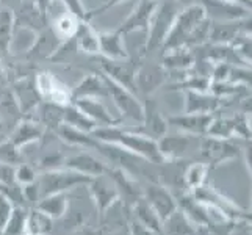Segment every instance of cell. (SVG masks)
<instances>
[{"mask_svg": "<svg viewBox=\"0 0 252 235\" xmlns=\"http://www.w3.org/2000/svg\"><path fill=\"white\" fill-rule=\"evenodd\" d=\"M82 113H85L97 127H107V126H118L119 119L111 115V111L107 108L105 103L99 98H85L77 99L72 102Z\"/></svg>", "mask_w": 252, "mask_h": 235, "instance_id": "obj_15", "label": "cell"}, {"mask_svg": "<svg viewBox=\"0 0 252 235\" xmlns=\"http://www.w3.org/2000/svg\"><path fill=\"white\" fill-rule=\"evenodd\" d=\"M57 135L62 138V140L67 144L71 146H77V147H97L99 141L94 140L91 134H85V132H80V130L77 129H72L66 124H60L57 129H55Z\"/></svg>", "mask_w": 252, "mask_h": 235, "instance_id": "obj_32", "label": "cell"}, {"mask_svg": "<svg viewBox=\"0 0 252 235\" xmlns=\"http://www.w3.org/2000/svg\"><path fill=\"white\" fill-rule=\"evenodd\" d=\"M57 2L63 3L66 11L77 16L80 21H86V13H88V10L85 8L82 0H57Z\"/></svg>", "mask_w": 252, "mask_h": 235, "instance_id": "obj_41", "label": "cell"}, {"mask_svg": "<svg viewBox=\"0 0 252 235\" xmlns=\"http://www.w3.org/2000/svg\"><path fill=\"white\" fill-rule=\"evenodd\" d=\"M213 115H201V113H182V115L168 116V126H174L179 132L191 136L207 135L208 126L212 123Z\"/></svg>", "mask_w": 252, "mask_h": 235, "instance_id": "obj_13", "label": "cell"}, {"mask_svg": "<svg viewBox=\"0 0 252 235\" xmlns=\"http://www.w3.org/2000/svg\"><path fill=\"white\" fill-rule=\"evenodd\" d=\"M11 93L17 102V107L21 110V115H29V113L34 111L42 101L36 90V85H34V77H22L19 80H16L13 83Z\"/></svg>", "mask_w": 252, "mask_h": 235, "instance_id": "obj_14", "label": "cell"}, {"mask_svg": "<svg viewBox=\"0 0 252 235\" xmlns=\"http://www.w3.org/2000/svg\"><path fill=\"white\" fill-rule=\"evenodd\" d=\"M196 63L193 50L188 47H177L171 50H163L161 65L166 71L176 72H189Z\"/></svg>", "mask_w": 252, "mask_h": 235, "instance_id": "obj_26", "label": "cell"}, {"mask_svg": "<svg viewBox=\"0 0 252 235\" xmlns=\"http://www.w3.org/2000/svg\"><path fill=\"white\" fill-rule=\"evenodd\" d=\"M180 8L182 5L177 3V0H158L157 8H155L149 24V29L146 32L147 38L141 49V58L152 54L154 50H158L163 47V42L166 39L172 27V22L176 19L177 13L180 11Z\"/></svg>", "mask_w": 252, "mask_h": 235, "instance_id": "obj_3", "label": "cell"}, {"mask_svg": "<svg viewBox=\"0 0 252 235\" xmlns=\"http://www.w3.org/2000/svg\"><path fill=\"white\" fill-rule=\"evenodd\" d=\"M0 235H27V210L22 205H14Z\"/></svg>", "mask_w": 252, "mask_h": 235, "instance_id": "obj_35", "label": "cell"}, {"mask_svg": "<svg viewBox=\"0 0 252 235\" xmlns=\"http://www.w3.org/2000/svg\"><path fill=\"white\" fill-rule=\"evenodd\" d=\"M94 62L97 65L99 74L110 78L115 83L124 86V88L133 91L136 94L135 90V74H136V67L138 65L133 62V60L126 58V60H108L103 57H94Z\"/></svg>", "mask_w": 252, "mask_h": 235, "instance_id": "obj_6", "label": "cell"}, {"mask_svg": "<svg viewBox=\"0 0 252 235\" xmlns=\"http://www.w3.org/2000/svg\"><path fill=\"white\" fill-rule=\"evenodd\" d=\"M238 147L232 144L229 140H220V138L207 136L201 143V154L207 162H213L215 165H220L224 162H229L237 157Z\"/></svg>", "mask_w": 252, "mask_h": 235, "instance_id": "obj_16", "label": "cell"}, {"mask_svg": "<svg viewBox=\"0 0 252 235\" xmlns=\"http://www.w3.org/2000/svg\"><path fill=\"white\" fill-rule=\"evenodd\" d=\"M158 235H164V234H161V232H160V234H158Z\"/></svg>", "mask_w": 252, "mask_h": 235, "instance_id": "obj_52", "label": "cell"}, {"mask_svg": "<svg viewBox=\"0 0 252 235\" xmlns=\"http://www.w3.org/2000/svg\"><path fill=\"white\" fill-rule=\"evenodd\" d=\"M102 78H103V82H105L108 98L115 103V107L121 113V116L128 118L130 121H133V123L141 124L144 118V105L141 99L138 98V94L115 83L107 77L102 75Z\"/></svg>", "mask_w": 252, "mask_h": 235, "instance_id": "obj_5", "label": "cell"}, {"mask_svg": "<svg viewBox=\"0 0 252 235\" xmlns=\"http://www.w3.org/2000/svg\"><path fill=\"white\" fill-rule=\"evenodd\" d=\"M14 16L8 8L0 6V60L11 52V42L14 36Z\"/></svg>", "mask_w": 252, "mask_h": 235, "instance_id": "obj_29", "label": "cell"}, {"mask_svg": "<svg viewBox=\"0 0 252 235\" xmlns=\"http://www.w3.org/2000/svg\"><path fill=\"white\" fill-rule=\"evenodd\" d=\"M0 163L8 167H16L22 163V154L19 147H16L10 140L0 141Z\"/></svg>", "mask_w": 252, "mask_h": 235, "instance_id": "obj_39", "label": "cell"}, {"mask_svg": "<svg viewBox=\"0 0 252 235\" xmlns=\"http://www.w3.org/2000/svg\"><path fill=\"white\" fill-rule=\"evenodd\" d=\"M79 24H80L79 17L71 14L69 11H64L62 14H58L55 19H52L50 30L60 41H66L74 38L77 29H79Z\"/></svg>", "mask_w": 252, "mask_h": 235, "instance_id": "obj_30", "label": "cell"}, {"mask_svg": "<svg viewBox=\"0 0 252 235\" xmlns=\"http://www.w3.org/2000/svg\"><path fill=\"white\" fill-rule=\"evenodd\" d=\"M3 127H5V124L2 123V119H0V134H2V130H3Z\"/></svg>", "mask_w": 252, "mask_h": 235, "instance_id": "obj_51", "label": "cell"}, {"mask_svg": "<svg viewBox=\"0 0 252 235\" xmlns=\"http://www.w3.org/2000/svg\"><path fill=\"white\" fill-rule=\"evenodd\" d=\"M36 177H38L36 171H34V168L27 163H19L14 167V182L16 184H19L21 187L32 184V182L36 180Z\"/></svg>", "mask_w": 252, "mask_h": 235, "instance_id": "obj_40", "label": "cell"}, {"mask_svg": "<svg viewBox=\"0 0 252 235\" xmlns=\"http://www.w3.org/2000/svg\"><path fill=\"white\" fill-rule=\"evenodd\" d=\"M146 202L154 208V212L158 215L161 221L177 208L174 196L169 193L168 188L161 185H151L146 190Z\"/></svg>", "mask_w": 252, "mask_h": 235, "instance_id": "obj_19", "label": "cell"}, {"mask_svg": "<svg viewBox=\"0 0 252 235\" xmlns=\"http://www.w3.org/2000/svg\"><path fill=\"white\" fill-rule=\"evenodd\" d=\"M74 42L75 49L83 55H99V32L91 25V21H80L79 29L74 34Z\"/></svg>", "mask_w": 252, "mask_h": 235, "instance_id": "obj_27", "label": "cell"}, {"mask_svg": "<svg viewBox=\"0 0 252 235\" xmlns=\"http://www.w3.org/2000/svg\"><path fill=\"white\" fill-rule=\"evenodd\" d=\"M210 19L207 17L204 6L194 2L180 8L172 27L163 42L161 50L177 47H201L210 38Z\"/></svg>", "mask_w": 252, "mask_h": 235, "instance_id": "obj_1", "label": "cell"}, {"mask_svg": "<svg viewBox=\"0 0 252 235\" xmlns=\"http://www.w3.org/2000/svg\"><path fill=\"white\" fill-rule=\"evenodd\" d=\"M64 168L80 172L83 176H88L91 179L99 177L102 174H105L107 171L105 165L88 152H79L72 157H69V159L64 160Z\"/></svg>", "mask_w": 252, "mask_h": 235, "instance_id": "obj_22", "label": "cell"}, {"mask_svg": "<svg viewBox=\"0 0 252 235\" xmlns=\"http://www.w3.org/2000/svg\"><path fill=\"white\" fill-rule=\"evenodd\" d=\"M44 135V126H41L38 121L33 119H22L16 124L11 136L8 138L16 147H27L33 143L39 141Z\"/></svg>", "mask_w": 252, "mask_h": 235, "instance_id": "obj_24", "label": "cell"}, {"mask_svg": "<svg viewBox=\"0 0 252 235\" xmlns=\"http://www.w3.org/2000/svg\"><path fill=\"white\" fill-rule=\"evenodd\" d=\"M6 85H8V72L2 66V60H0V90L6 88Z\"/></svg>", "mask_w": 252, "mask_h": 235, "instance_id": "obj_47", "label": "cell"}, {"mask_svg": "<svg viewBox=\"0 0 252 235\" xmlns=\"http://www.w3.org/2000/svg\"><path fill=\"white\" fill-rule=\"evenodd\" d=\"M62 124H66L72 129L80 130L85 134H91L93 130L97 127L93 121L77 108L74 103H69V105L63 107V118H62Z\"/></svg>", "mask_w": 252, "mask_h": 235, "instance_id": "obj_31", "label": "cell"}, {"mask_svg": "<svg viewBox=\"0 0 252 235\" xmlns=\"http://www.w3.org/2000/svg\"><path fill=\"white\" fill-rule=\"evenodd\" d=\"M161 234L164 235H196V229L187 213L182 208H176L161 221Z\"/></svg>", "mask_w": 252, "mask_h": 235, "instance_id": "obj_28", "label": "cell"}, {"mask_svg": "<svg viewBox=\"0 0 252 235\" xmlns=\"http://www.w3.org/2000/svg\"><path fill=\"white\" fill-rule=\"evenodd\" d=\"M13 208H14V204L6 196L0 193V231L3 229L5 223L8 221V218H10Z\"/></svg>", "mask_w": 252, "mask_h": 235, "instance_id": "obj_44", "label": "cell"}, {"mask_svg": "<svg viewBox=\"0 0 252 235\" xmlns=\"http://www.w3.org/2000/svg\"><path fill=\"white\" fill-rule=\"evenodd\" d=\"M157 144H158V151H160L163 162L179 160L188 151V147L191 144V135L182 134V132H177V134L166 132L161 138H158Z\"/></svg>", "mask_w": 252, "mask_h": 235, "instance_id": "obj_18", "label": "cell"}, {"mask_svg": "<svg viewBox=\"0 0 252 235\" xmlns=\"http://www.w3.org/2000/svg\"><path fill=\"white\" fill-rule=\"evenodd\" d=\"M135 216H136L138 223H141L143 226L149 228L151 231L157 232V234L161 232V220L158 218V215L154 212V208L146 201H140L136 204Z\"/></svg>", "mask_w": 252, "mask_h": 235, "instance_id": "obj_36", "label": "cell"}, {"mask_svg": "<svg viewBox=\"0 0 252 235\" xmlns=\"http://www.w3.org/2000/svg\"><path fill=\"white\" fill-rule=\"evenodd\" d=\"M22 196H24V201H27L33 205H36L39 202L41 195H39V187L36 184V180L32 182V184L22 185Z\"/></svg>", "mask_w": 252, "mask_h": 235, "instance_id": "obj_43", "label": "cell"}, {"mask_svg": "<svg viewBox=\"0 0 252 235\" xmlns=\"http://www.w3.org/2000/svg\"><path fill=\"white\" fill-rule=\"evenodd\" d=\"M197 2L204 6L205 14L212 22L240 21L251 17L249 8L227 2V0H197Z\"/></svg>", "mask_w": 252, "mask_h": 235, "instance_id": "obj_9", "label": "cell"}, {"mask_svg": "<svg viewBox=\"0 0 252 235\" xmlns=\"http://www.w3.org/2000/svg\"><path fill=\"white\" fill-rule=\"evenodd\" d=\"M227 2H232V3H238V5H241V6H246V8H249V10H251V5H252L251 0H227Z\"/></svg>", "mask_w": 252, "mask_h": 235, "instance_id": "obj_49", "label": "cell"}, {"mask_svg": "<svg viewBox=\"0 0 252 235\" xmlns=\"http://www.w3.org/2000/svg\"><path fill=\"white\" fill-rule=\"evenodd\" d=\"M158 0H140L133 11L127 16V19L116 29L123 36H127L135 32H147L151 19L154 16L155 8H157Z\"/></svg>", "mask_w": 252, "mask_h": 235, "instance_id": "obj_10", "label": "cell"}, {"mask_svg": "<svg viewBox=\"0 0 252 235\" xmlns=\"http://www.w3.org/2000/svg\"><path fill=\"white\" fill-rule=\"evenodd\" d=\"M34 85H36V90L42 101L62 107L72 103V88H69L55 74L49 71L38 72L34 75Z\"/></svg>", "mask_w": 252, "mask_h": 235, "instance_id": "obj_7", "label": "cell"}, {"mask_svg": "<svg viewBox=\"0 0 252 235\" xmlns=\"http://www.w3.org/2000/svg\"><path fill=\"white\" fill-rule=\"evenodd\" d=\"M144 105V118L141 127L138 129V132H141L147 136L158 140L164 134L168 132V121L166 116L161 115V111L158 108V103L152 99V96L146 98V102H143Z\"/></svg>", "mask_w": 252, "mask_h": 235, "instance_id": "obj_11", "label": "cell"}, {"mask_svg": "<svg viewBox=\"0 0 252 235\" xmlns=\"http://www.w3.org/2000/svg\"><path fill=\"white\" fill-rule=\"evenodd\" d=\"M235 135L233 129V121L227 118H212V123L208 126L207 136L220 138V140H229L230 136Z\"/></svg>", "mask_w": 252, "mask_h": 235, "instance_id": "obj_38", "label": "cell"}, {"mask_svg": "<svg viewBox=\"0 0 252 235\" xmlns=\"http://www.w3.org/2000/svg\"><path fill=\"white\" fill-rule=\"evenodd\" d=\"M94 140L99 143H105L110 146H116L124 152H128L135 157L151 162V163H163V159L158 151L157 140L147 136L135 130H126L118 126L95 127L91 132Z\"/></svg>", "mask_w": 252, "mask_h": 235, "instance_id": "obj_2", "label": "cell"}, {"mask_svg": "<svg viewBox=\"0 0 252 235\" xmlns=\"http://www.w3.org/2000/svg\"><path fill=\"white\" fill-rule=\"evenodd\" d=\"M230 235H251V228L248 224H238Z\"/></svg>", "mask_w": 252, "mask_h": 235, "instance_id": "obj_46", "label": "cell"}, {"mask_svg": "<svg viewBox=\"0 0 252 235\" xmlns=\"http://www.w3.org/2000/svg\"><path fill=\"white\" fill-rule=\"evenodd\" d=\"M124 2H127V0H105L102 5L93 8V10H88V13H86V21H91V19H94V17H99L102 14H105L107 11L111 10V8H115L121 3H124Z\"/></svg>", "mask_w": 252, "mask_h": 235, "instance_id": "obj_42", "label": "cell"}, {"mask_svg": "<svg viewBox=\"0 0 252 235\" xmlns=\"http://www.w3.org/2000/svg\"><path fill=\"white\" fill-rule=\"evenodd\" d=\"M85 98H99L107 99V86L99 72H90L82 77V80L72 88V102Z\"/></svg>", "mask_w": 252, "mask_h": 235, "instance_id": "obj_21", "label": "cell"}, {"mask_svg": "<svg viewBox=\"0 0 252 235\" xmlns=\"http://www.w3.org/2000/svg\"><path fill=\"white\" fill-rule=\"evenodd\" d=\"M93 179L88 176H83L80 172H75L72 169H47L36 177V184L39 187L41 198L55 195V193H66L80 185H88Z\"/></svg>", "mask_w": 252, "mask_h": 235, "instance_id": "obj_4", "label": "cell"}, {"mask_svg": "<svg viewBox=\"0 0 252 235\" xmlns=\"http://www.w3.org/2000/svg\"><path fill=\"white\" fill-rule=\"evenodd\" d=\"M52 220L49 215L33 207L27 212V235H49L52 232Z\"/></svg>", "mask_w": 252, "mask_h": 235, "instance_id": "obj_34", "label": "cell"}, {"mask_svg": "<svg viewBox=\"0 0 252 235\" xmlns=\"http://www.w3.org/2000/svg\"><path fill=\"white\" fill-rule=\"evenodd\" d=\"M212 22V21H210ZM251 17L240 21H227V22H212L210 25V38L213 44H222V46H230L238 36L245 33H251Z\"/></svg>", "mask_w": 252, "mask_h": 235, "instance_id": "obj_12", "label": "cell"}, {"mask_svg": "<svg viewBox=\"0 0 252 235\" xmlns=\"http://www.w3.org/2000/svg\"><path fill=\"white\" fill-rule=\"evenodd\" d=\"M99 57L108 60H126L130 57L124 44V36L118 30L99 32Z\"/></svg>", "mask_w": 252, "mask_h": 235, "instance_id": "obj_20", "label": "cell"}, {"mask_svg": "<svg viewBox=\"0 0 252 235\" xmlns=\"http://www.w3.org/2000/svg\"><path fill=\"white\" fill-rule=\"evenodd\" d=\"M103 176H105V174H102L99 177H94L88 184L91 190V196L100 212L108 210V208L115 204V201H118V196H119L118 188Z\"/></svg>", "mask_w": 252, "mask_h": 235, "instance_id": "obj_23", "label": "cell"}, {"mask_svg": "<svg viewBox=\"0 0 252 235\" xmlns=\"http://www.w3.org/2000/svg\"><path fill=\"white\" fill-rule=\"evenodd\" d=\"M243 154H245V163L248 165V168L251 171V141L248 143V146L243 149Z\"/></svg>", "mask_w": 252, "mask_h": 235, "instance_id": "obj_48", "label": "cell"}, {"mask_svg": "<svg viewBox=\"0 0 252 235\" xmlns=\"http://www.w3.org/2000/svg\"><path fill=\"white\" fill-rule=\"evenodd\" d=\"M207 172H208V165L207 163H191L189 167L184 172V180L185 185L189 190H194L197 187L204 185V182L207 179Z\"/></svg>", "mask_w": 252, "mask_h": 235, "instance_id": "obj_37", "label": "cell"}, {"mask_svg": "<svg viewBox=\"0 0 252 235\" xmlns=\"http://www.w3.org/2000/svg\"><path fill=\"white\" fill-rule=\"evenodd\" d=\"M39 208L41 212H44L49 215L52 220L55 218H62L67 210V196L66 193H55V195H49L39 199V202L34 205Z\"/></svg>", "mask_w": 252, "mask_h": 235, "instance_id": "obj_33", "label": "cell"}, {"mask_svg": "<svg viewBox=\"0 0 252 235\" xmlns=\"http://www.w3.org/2000/svg\"><path fill=\"white\" fill-rule=\"evenodd\" d=\"M168 71L161 63H138L135 74V90L136 94L140 93L144 98H149L161 85L166 82Z\"/></svg>", "mask_w": 252, "mask_h": 235, "instance_id": "obj_8", "label": "cell"}, {"mask_svg": "<svg viewBox=\"0 0 252 235\" xmlns=\"http://www.w3.org/2000/svg\"><path fill=\"white\" fill-rule=\"evenodd\" d=\"M196 0H177V3L179 5H184V6H187V5H189V3H194Z\"/></svg>", "mask_w": 252, "mask_h": 235, "instance_id": "obj_50", "label": "cell"}, {"mask_svg": "<svg viewBox=\"0 0 252 235\" xmlns=\"http://www.w3.org/2000/svg\"><path fill=\"white\" fill-rule=\"evenodd\" d=\"M132 235H158V234L151 231L149 228H146V226H143L141 223L135 221L132 224Z\"/></svg>", "mask_w": 252, "mask_h": 235, "instance_id": "obj_45", "label": "cell"}, {"mask_svg": "<svg viewBox=\"0 0 252 235\" xmlns=\"http://www.w3.org/2000/svg\"><path fill=\"white\" fill-rule=\"evenodd\" d=\"M60 42L62 41L52 33V30L47 32V29H46V30L34 34V39L29 46L25 57L32 60V62H36V60H49L52 55H54V52L57 50Z\"/></svg>", "mask_w": 252, "mask_h": 235, "instance_id": "obj_25", "label": "cell"}, {"mask_svg": "<svg viewBox=\"0 0 252 235\" xmlns=\"http://www.w3.org/2000/svg\"><path fill=\"white\" fill-rule=\"evenodd\" d=\"M220 98L212 93H201L184 90V113H201V115H213L221 107Z\"/></svg>", "mask_w": 252, "mask_h": 235, "instance_id": "obj_17", "label": "cell"}]
</instances>
